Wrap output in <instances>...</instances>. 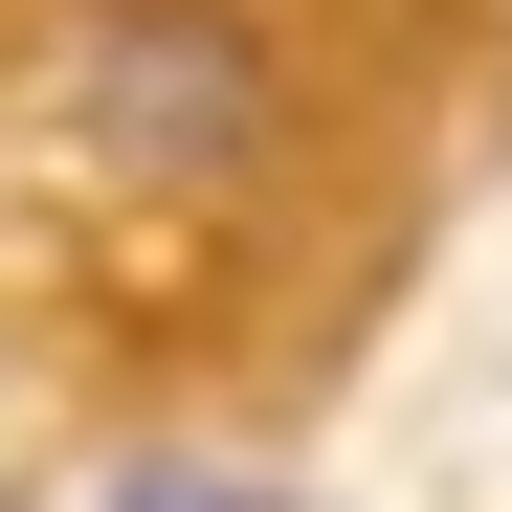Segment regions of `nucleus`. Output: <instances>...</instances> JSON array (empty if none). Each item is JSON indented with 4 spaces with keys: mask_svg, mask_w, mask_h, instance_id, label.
<instances>
[{
    "mask_svg": "<svg viewBox=\"0 0 512 512\" xmlns=\"http://www.w3.org/2000/svg\"><path fill=\"white\" fill-rule=\"evenodd\" d=\"M90 156L112 179H223V156H268V45H245L223 0H112L90 23Z\"/></svg>",
    "mask_w": 512,
    "mask_h": 512,
    "instance_id": "nucleus-1",
    "label": "nucleus"
}]
</instances>
